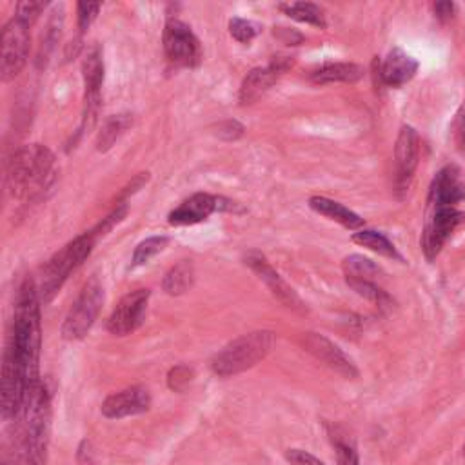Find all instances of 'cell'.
Here are the masks:
<instances>
[{
  "label": "cell",
  "instance_id": "cell-28",
  "mask_svg": "<svg viewBox=\"0 0 465 465\" xmlns=\"http://www.w3.org/2000/svg\"><path fill=\"white\" fill-rule=\"evenodd\" d=\"M62 25H64V13L62 9L54 11L53 16L49 18L47 22V27L42 35V44H40V51H38V64H45L49 53L53 51L54 44L60 40V35H62Z\"/></svg>",
  "mask_w": 465,
  "mask_h": 465
},
{
  "label": "cell",
  "instance_id": "cell-13",
  "mask_svg": "<svg viewBox=\"0 0 465 465\" xmlns=\"http://www.w3.org/2000/svg\"><path fill=\"white\" fill-rule=\"evenodd\" d=\"M302 345L307 352H311L316 360L325 363L329 369L336 371L338 374L345 378H356L358 369L352 363V360L329 338L318 334V332H303Z\"/></svg>",
  "mask_w": 465,
  "mask_h": 465
},
{
  "label": "cell",
  "instance_id": "cell-21",
  "mask_svg": "<svg viewBox=\"0 0 465 465\" xmlns=\"http://www.w3.org/2000/svg\"><path fill=\"white\" fill-rule=\"evenodd\" d=\"M309 207L334 222H338L340 225L347 227V229H358L363 225V218L358 216L354 211L347 209L345 205L334 202V200H329L325 196H312L309 198Z\"/></svg>",
  "mask_w": 465,
  "mask_h": 465
},
{
  "label": "cell",
  "instance_id": "cell-23",
  "mask_svg": "<svg viewBox=\"0 0 465 465\" xmlns=\"http://www.w3.org/2000/svg\"><path fill=\"white\" fill-rule=\"evenodd\" d=\"M343 274H345V282H369V283H376L378 276L381 274V269L369 258L361 256V254H351L347 258H343Z\"/></svg>",
  "mask_w": 465,
  "mask_h": 465
},
{
  "label": "cell",
  "instance_id": "cell-19",
  "mask_svg": "<svg viewBox=\"0 0 465 465\" xmlns=\"http://www.w3.org/2000/svg\"><path fill=\"white\" fill-rule=\"evenodd\" d=\"M416 71H418V62L407 53H403L400 47H394L392 51H389L387 58L381 62L378 73L385 85L401 87L403 84L412 80Z\"/></svg>",
  "mask_w": 465,
  "mask_h": 465
},
{
  "label": "cell",
  "instance_id": "cell-5",
  "mask_svg": "<svg viewBox=\"0 0 465 465\" xmlns=\"http://www.w3.org/2000/svg\"><path fill=\"white\" fill-rule=\"evenodd\" d=\"M29 385L25 367L9 340H5L2 358V380H0V403L2 418L13 420L18 416L25 389Z\"/></svg>",
  "mask_w": 465,
  "mask_h": 465
},
{
  "label": "cell",
  "instance_id": "cell-34",
  "mask_svg": "<svg viewBox=\"0 0 465 465\" xmlns=\"http://www.w3.org/2000/svg\"><path fill=\"white\" fill-rule=\"evenodd\" d=\"M100 11V4H85V2H78L76 4V13H78V31L84 33L91 22L96 18Z\"/></svg>",
  "mask_w": 465,
  "mask_h": 465
},
{
  "label": "cell",
  "instance_id": "cell-20",
  "mask_svg": "<svg viewBox=\"0 0 465 465\" xmlns=\"http://www.w3.org/2000/svg\"><path fill=\"white\" fill-rule=\"evenodd\" d=\"M365 71L361 65L352 62H329L323 64L320 69H316L311 74V80L314 84H332V82H345L354 84L360 78H363Z\"/></svg>",
  "mask_w": 465,
  "mask_h": 465
},
{
  "label": "cell",
  "instance_id": "cell-33",
  "mask_svg": "<svg viewBox=\"0 0 465 465\" xmlns=\"http://www.w3.org/2000/svg\"><path fill=\"white\" fill-rule=\"evenodd\" d=\"M450 131H452V140H454L456 149L465 153V100L461 102V105L458 107V111L454 114Z\"/></svg>",
  "mask_w": 465,
  "mask_h": 465
},
{
  "label": "cell",
  "instance_id": "cell-15",
  "mask_svg": "<svg viewBox=\"0 0 465 465\" xmlns=\"http://www.w3.org/2000/svg\"><path fill=\"white\" fill-rule=\"evenodd\" d=\"M420 158V136L411 125H403L396 138L394 145V167H396V183L400 189H405L416 171Z\"/></svg>",
  "mask_w": 465,
  "mask_h": 465
},
{
  "label": "cell",
  "instance_id": "cell-2",
  "mask_svg": "<svg viewBox=\"0 0 465 465\" xmlns=\"http://www.w3.org/2000/svg\"><path fill=\"white\" fill-rule=\"evenodd\" d=\"M96 238L98 236L93 229L85 231L71 240L67 245H64L44 263L40 272V285L36 287L40 302L49 303L54 298V294L62 289L71 272H74L91 254Z\"/></svg>",
  "mask_w": 465,
  "mask_h": 465
},
{
  "label": "cell",
  "instance_id": "cell-9",
  "mask_svg": "<svg viewBox=\"0 0 465 465\" xmlns=\"http://www.w3.org/2000/svg\"><path fill=\"white\" fill-rule=\"evenodd\" d=\"M461 220L463 213L452 205H430V214L421 234V249L429 262L440 254L443 243Z\"/></svg>",
  "mask_w": 465,
  "mask_h": 465
},
{
  "label": "cell",
  "instance_id": "cell-16",
  "mask_svg": "<svg viewBox=\"0 0 465 465\" xmlns=\"http://www.w3.org/2000/svg\"><path fill=\"white\" fill-rule=\"evenodd\" d=\"M149 405H151L149 391L142 385H133L107 396L102 403V414L109 420H118L125 416L142 414L149 409Z\"/></svg>",
  "mask_w": 465,
  "mask_h": 465
},
{
  "label": "cell",
  "instance_id": "cell-24",
  "mask_svg": "<svg viewBox=\"0 0 465 465\" xmlns=\"http://www.w3.org/2000/svg\"><path fill=\"white\" fill-rule=\"evenodd\" d=\"M131 124H133V118L127 113L111 114L104 122V125H102V129H100V133L96 136V149L100 153L109 151L114 145V142L131 127Z\"/></svg>",
  "mask_w": 465,
  "mask_h": 465
},
{
  "label": "cell",
  "instance_id": "cell-32",
  "mask_svg": "<svg viewBox=\"0 0 465 465\" xmlns=\"http://www.w3.org/2000/svg\"><path fill=\"white\" fill-rule=\"evenodd\" d=\"M45 5H47V2H35V0L18 2L15 7V16L31 25L38 18V15L45 9Z\"/></svg>",
  "mask_w": 465,
  "mask_h": 465
},
{
  "label": "cell",
  "instance_id": "cell-26",
  "mask_svg": "<svg viewBox=\"0 0 465 465\" xmlns=\"http://www.w3.org/2000/svg\"><path fill=\"white\" fill-rule=\"evenodd\" d=\"M352 242L358 243V245H363L381 256H387V258H396V260H401V256L398 254V251L394 249L392 242H389L387 236H383L381 232L378 231H371V229H361L358 232L352 234Z\"/></svg>",
  "mask_w": 465,
  "mask_h": 465
},
{
  "label": "cell",
  "instance_id": "cell-1",
  "mask_svg": "<svg viewBox=\"0 0 465 465\" xmlns=\"http://www.w3.org/2000/svg\"><path fill=\"white\" fill-rule=\"evenodd\" d=\"M7 340L16 349L25 372L29 385L36 383L38 378V360H40V296L35 282L24 280L18 289L15 316L11 322V329L7 332ZM27 385V387H29Z\"/></svg>",
  "mask_w": 465,
  "mask_h": 465
},
{
  "label": "cell",
  "instance_id": "cell-7",
  "mask_svg": "<svg viewBox=\"0 0 465 465\" xmlns=\"http://www.w3.org/2000/svg\"><path fill=\"white\" fill-rule=\"evenodd\" d=\"M29 24L13 16L2 31V56L0 73L2 80L9 82L24 69L29 54Z\"/></svg>",
  "mask_w": 465,
  "mask_h": 465
},
{
  "label": "cell",
  "instance_id": "cell-29",
  "mask_svg": "<svg viewBox=\"0 0 465 465\" xmlns=\"http://www.w3.org/2000/svg\"><path fill=\"white\" fill-rule=\"evenodd\" d=\"M169 238L167 236H151L143 242H140L133 252V260H131V267H138L147 263L153 256H156L158 252H162L167 245Z\"/></svg>",
  "mask_w": 465,
  "mask_h": 465
},
{
  "label": "cell",
  "instance_id": "cell-6",
  "mask_svg": "<svg viewBox=\"0 0 465 465\" xmlns=\"http://www.w3.org/2000/svg\"><path fill=\"white\" fill-rule=\"evenodd\" d=\"M104 302V289L96 276H93L76 296L74 303L71 305L64 323H62V336L65 340H80L84 338L89 329L93 327L100 307Z\"/></svg>",
  "mask_w": 465,
  "mask_h": 465
},
{
  "label": "cell",
  "instance_id": "cell-10",
  "mask_svg": "<svg viewBox=\"0 0 465 465\" xmlns=\"http://www.w3.org/2000/svg\"><path fill=\"white\" fill-rule=\"evenodd\" d=\"M149 294V289H136L127 292L107 318V331L114 336H127L134 332L143 323Z\"/></svg>",
  "mask_w": 465,
  "mask_h": 465
},
{
  "label": "cell",
  "instance_id": "cell-31",
  "mask_svg": "<svg viewBox=\"0 0 465 465\" xmlns=\"http://www.w3.org/2000/svg\"><path fill=\"white\" fill-rule=\"evenodd\" d=\"M193 376H194V372H193L191 367H187V365H176V367H173V369L169 371V374H167V385H169L173 391L182 392V391L191 383Z\"/></svg>",
  "mask_w": 465,
  "mask_h": 465
},
{
  "label": "cell",
  "instance_id": "cell-3",
  "mask_svg": "<svg viewBox=\"0 0 465 465\" xmlns=\"http://www.w3.org/2000/svg\"><path fill=\"white\" fill-rule=\"evenodd\" d=\"M54 163L53 153L42 143H31L20 147L7 163L5 185L13 196H25L38 191Z\"/></svg>",
  "mask_w": 465,
  "mask_h": 465
},
{
  "label": "cell",
  "instance_id": "cell-35",
  "mask_svg": "<svg viewBox=\"0 0 465 465\" xmlns=\"http://www.w3.org/2000/svg\"><path fill=\"white\" fill-rule=\"evenodd\" d=\"M285 458H287L289 465H325L316 456H312L311 452L302 450V449H289L285 452Z\"/></svg>",
  "mask_w": 465,
  "mask_h": 465
},
{
  "label": "cell",
  "instance_id": "cell-37",
  "mask_svg": "<svg viewBox=\"0 0 465 465\" xmlns=\"http://www.w3.org/2000/svg\"><path fill=\"white\" fill-rule=\"evenodd\" d=\"M434 13L440 20H449L454 13V4L452 2H438V4H434Z\"/></svg>",
  "mask_w": 465,
  "mask_h": 465
},
{
  "label": "cell",
  "instance_id": "cell-36",
  "mask_svg": "<svg viewBox=\"0 0 465 465\" xmlns=\"http://www.w3.org/2000/svg\"><path fill=\"white\" fill-rule=\"evenodd\" d=\"M218 136L225 138V140H236L243 134V125L236 120H227V122H222L218 125V131H216Z\"/></svg>",
  "mask_w": 465,
  "mask_h": 465
},
{
  "label": "cell",
  "instance_id": "cell-22",
  "mask_svg": "<svg viewBox=\"0 0 465 465\" xmlns=\"http://www.w3.org/2000/svg\"><path fill=\"white\" fill-rule=\"evenodd\" d=\"M194 282V265L191 260H180L176 265H173L163 280H162V287L167 294L171 296H178L183 294L185 291H189L193 287Z\"/></svg>",
  "mask_w": 465,
  "mask_h": 465
},
{
  "label": "cell",
  "instance_id": "cell-12",
  "mask_svg": "<svg viewBox=\"0 0 465 465\" xmlns=\"http://www.w3.org/2000/svg\"><path fill=\"white\" fill-rule=\"evenodd\" d=\"M291 65H292V58L274 56L269 65L249 71L240 87L242 105L254 104L258 98H262L269 91V87L280 78V74H283Z\"/></svg>",
  "mask_w": 465,
  "mask_h": 465
},
{
  "label": "cell",
  "instance_id": "cell-11",
  "mask_svg": "<svg viewBox=\"0 0 465 465\" xmlns=\"http://www.w3.org/2000/svg\"><path fill=\"white\" fill-rule=\"evenodd\" d=\"M214 211H234V202L209 193H194L169 213L171 225H194L207 220Z\"/></svg>",
  "mask_w": 465,
  "mask_h": 465
},
{
  "label": "cell",
  "instance_id": "cell-18",
  "mask_svg": "<svg viewBox=\"0 0 465 465\" xmlns=\"http://www.w3.org/2000/svg\"><path fill=\"white\" fill-rule=\"evenodd\" d=\"M245 263L258 274V278L269 287V291L272 292V296L276 300H280L285 307H292L298 309L302 307L300 298L296 296V292L282 280V276L271 267V263L265 260L263 254L260 252H249L245 256Z\"/></svg>",
  "mask_w": 465,
  "mask_h": 465
},
{
  "label": "cell",
  "instance_id": "cell-25",
  "mask_svg": "<svg viewBox=\"0 0 465 465\" xmlns=\"http://www.w3.org/2000/svg\"><path fill=\"white\" fill-rule=\"evenodd\" d=\"M287 16L298 20V22H305L316 27H325V15L322 11L320 5L311 4V2H291V4H280L278 5Z\"/></svg>",
  "mask_w": 465,
  "mask_h": 465
},
{
  "label": "cell",
  "instance_id": "cell-38",
  "mask_svg": "<svg viewBox=\"0 0 465 465\" xmlns=\"http://www.w3.org/2000/svg\"><path fill=\"white\" fill-rule=\"evenodd\" d=\"M463 456H465V443H463Z\"/></svg>",
  "mask_w": 465,
  "mask_h": 465
},
{
  "label": "cell",
  "instance_id": "cell-4",
  "mask_svg": "<svg viewBox=\"0 0 465 465\" xmlns=\"http://www.w3.org/2000/svg\"><path fill=\"white\" fill-rule=\"evenodd\" d=\"M274 345V334L271 331H254L229 341L220 349L213 360L211 369L220 378L240 374L258 361H262Z\"/></svg>",
  "mask_w": 465,
  "mask_h": 465
},
{
  "label": "cell",
  "instance_id": "cell-8",
  "mask_svg": "<svg viewBox=\"0 0 465 465\" xmlns=\"http://www.w3.org/2000/svg\"><path fill=\"white\" fill-rule=\"evenodd\" d=\"M163 51L171 64L196 67L202 60V47L196 35L182 20L171 18L163 27Z\"/></svg>",
  "mask_w": 465,
  "mask_h": 465
},
{
  "label": "cell",
  "instance_id": "cell-27",
  "mask_svg": "<svg viewBox=\"0 0 465 465\" xmlns=\"http://www.w3.org/2000/svg\"><path fill=\"white\" fill-rule=\"evenodd\" d=\"M329 438L334 445V452H336V463L338 465H360V458H358V450L354 447L352 441L347 440V434L341 432V429L329 425L327 427Z\"/></svg>",
  "mask_w": 465,
  "mask_h": 465
},
{
  "label": "cell",
  "instance_id": "cell-17",
  "mask_svg": "<svg viewBox=\"0 0 465 465\" xmlns=\"http://www.w3.org/2000/svg\"><path fill=\"white\" fill-rule=\"evenodd\" d=\"M465 198V173L458 165L438 171L429 191V205H452Z\"/></svg>",
  "mask_w": 465,
  "mask_h": 465
},
{
  "label": "cell",
  "instance_id": "cell-30",
  "mask_svg": "<svg viewBox=\"0 0 465 465\" xmlns=\"http://www.w3.org/2000/svg\"><path fill=\"white\" fill-rule=\"evenodd\" d=\"M229 33L234 40H238L242 44H247L260 33V27L251 20L234 16V18L229 20Z\"/></svg>",
  "mask_w": 465,
  "mask_h": 465
},
{
  "label": "cell",
  "instance_id": "cell-14",
  "mask_svg": "<svg viewBox=\"0 0 465 465\" xmlns=\"http://www.w3.org/2000/svg\"><path fill=\"white\" fill-rule=\"evenodd\" d=\"M82 74H84V85H85L84 125H91L100 105V87L104 80V60H102V49L98 45H93L87 51L82 62Z\"/></svg>",
  "mask_w": 465,
  "mask_h": 465
}]
</instances>
